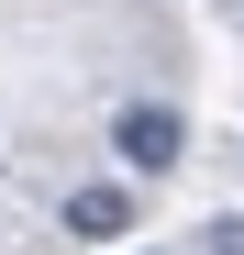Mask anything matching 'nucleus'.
Wrapping results in <instances>:
<instances>
[{
    "label": "nucleus",
    "mask_w": 244,
    "mask_h": 255,
    "mask_svg": "<svg viewBox=\"0 0 244 255\" xmlns=\"http://www.w3.org/2000/svg\"><path fill=\"white\" fill-rule=\"evenodd\" d=\"M111 155H122V178H167V166L189 155V122L167 100H122L111 111Z\"/></svg>",
    "instance_id": "f257e3e1"
},
{
    "label": "nucleus",
    "mask_w": 244,
    "mask_h": 255,
    "mask_svg": "<svg viewBox=\"0 0 244 255\" xmlns=\"http://www.w3.org/2000/svg\"><path fill=\"white\" fill-rule=\"evenodd\" d=\"M200 244H211V255H244V211H222V222L200 233Z\"/></svg>",
    "instance_id": "7ed1b4c3"
},
{
    "label": "nucleus",
    "mask_w": 244,
    "mask_h": 255,
    "mask_svg": "<svg viewBox=\"0 0 244 255\" xmlns=\"http://www.w3.org/2000/svg\"><path fill=\"white\" fill-rule=\"evenodd\" d=\"M233 22H244V0H233Z\"/></svg>",
    "instance_id": "20e7f679"
},
{
    "label": "nucleus",
    "mask_w": 244,
    "mask_h": 255,
    "mask_svg": "<svg viewBox=\"0 0 244 255\" xmlns=\"http://www.w3.org/2000/svg\"><path fill=\"white\" fill-rule=\"evenodd\" d=\"M67 233H78V244L133 233V178H89V189H67Z\"/></svg>",
    "instance_id": "f03ea898"
}]
</instances>
